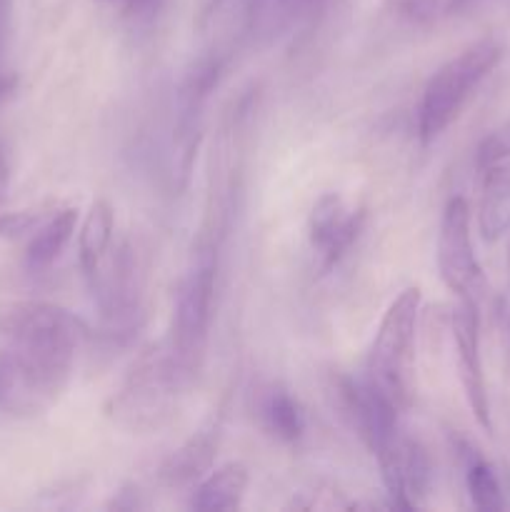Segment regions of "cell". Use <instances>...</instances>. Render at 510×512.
I'll return each instance as SVG.
<instances>
[{
  "label": "cell",
  "instance_id": "cell-1",
  "mask_svg": "<svg viewBox=\"0 0 510 512\" xmlns=\"http://www.w3.org/2000/svg\"><path fill=\"white\" fill-rule=\"evenodd\" d=\"M10 360L30 388L53 405L70 383L80 343L88 335L83 320L50 303H20L0 320Z\"/></svg>",
  "mask_w": 510,
  "mask_h": 512
},
{
  "label": "cell",
  "instance_id": "cell-2",
  "mask_svg": "<svg viewBox=\"0 0 510 512\" xmlns=\"http://www.w3.org/2000/svg\"><path fill=\"white\" fill-rule=\"evenodd\" d=\"M190 380L173 358L168 340L145 350L108 403V418L133 435L163 430L178 415Z\"/></svg>",
  "mask_w": 510,
  "mask_h": 512
},
{
  "label": "cell",
  "instance_id": "cell-3",
  "mask_svg": "<svg viewBox=\"0 0 510 512\" xmlns=\"http://www.w3.org/2000/svg\"><path fill=\"white\" fill-rule=\"evenodd\" d=\"M420 303H423L420 288H405L385 310L368 355V383L378 388L398 410H405L413 400Z\"/></svg>",
  "mask_w": 510,
  "mask_h": 512
},
{
  "label": "cell",
  "instance_id": "cell-4",
  "mask_svg": "<svg viewBox=\"0 0 510 512\" xmlns=\"http://www.w3.org/2000/svg\"><path fill=\"white\" fill-rule=\"evenodd\" d=\"M503 60V43L495 38H480L450 58L423 90L418 108V133L425 145L433 143L460 115L473 90L498 68Z\"/></svg>",
  "mask_w": 510,
  "mask_h": 512
},
{
  "label": "cell",
  "instance_id": "cell-5",
  "mask_svg": "<svg viewBox=\"0 0 510 512\" xmlns=\"http://www.w3.org/2000/svg\"><path fill=\"white\" fill-rule=\"evenodd\" d=\"M215 270L218 255L195 253V265L178 288L173 310V328H170L168 345L173 358L190 383H195L203 370L205 353H208L210 323H213V298H215Z\"/></svg>",
  "mask_w": 510,
  "mask_h": 512
},
{
  "label": "cell",
  "instance_id": "cell-6",
  "mask_svg": "<svg viewBox=\"0 0 510 512\" xmlns=\"http://www.w3.org/2000/svg\"><path fill=\"white\" fill-rule=\"evenodd\" d=\"M438 270L445 288L458 300L478 303L485 293V275L470 238V208L463 198H450L440 218Z\"/></svg>",
  "mask_w": 510,
  "mask_h": 512
},
{
  "label": "cell",
  "instance_id": "cell-7",
  "mask_svg": "<svg viewBox=\"0 0 510 512\" xmlns=\"http://www.w3.org/2000/svg\"><path fill=\"white\" fill-rule=\"evenodd\" d=\"M380 463L385 490L393 508L415 510L423 505L430 488V458L423 445L400 435V430L373 448Z\"/></svg>",
  "mask_w": 510,
  "mask_h": 512
},
{
  "label": "cell",
  "instance_id": "cell-8",
  "mask_svg": "<svg viewBox=\"0 0 510 512\" xmlns=\"http://www.w3.org/2000/svg\"><path fill=\"white\" fill-rule=\"evenodd\" d=\"M365 228V210H348L343 198L325 193L310 213V245L318 255L320 273H330Z\"/></svg>",
  "mask_w": 510,
  "mask_h": 512
},
{
  "label": "cell",
  "instance_id": "cell-9",
  "mask_svg": "<svg viewBox=\"0 0 510 512\" xmlns=\"http://www.w3.org/2000/svg\"><path fill=\"white\" fill-rule=\"evenodd\" d=\"M220 75H223V58L220 53H205L195 60L185 73L183 83L178 88V115H175V143H178L180 168L183 175H188L190 158H193V148L198 143V128L200 115H203L205 100L218 85Z\"/></svg>",
  "mask_w": 510,
  "mask_h": 512
},
{
  "label": "cell",
  "instance_id": "cell-10",
  "mask_svg": "<svg viewBox=\"0 0 510 512\" xmlns=\"http://www.w3.org/2000/svg\"><path fill=\"white\" fill-rule=\"evenodd\" d=\"M453 340L455 350H458V370L465 398H468V405L470 410H473L475 420H478L485 430H490L493 423H490L488 388H485L483 358H480L478 303L458 300V308L453 310Z\"/></svg>",
  "mask_w": 510,
  "mask_h": 512
},
{
  "label": "cell",
  "instance_id": "cell-11",
  "mask_svg": "<svg viewBox=\"0 0 510 512\" xmlns=\"http://www.w3.org/2000/svg\"><path fill=\"white\" fill-rule=\"evenodd\" d=\"M218 453V428H203L185 440L160 465V483L168 488H185L210 473Z\"/></svg>",
  "mask_w": 510,
  "mask_h": 512
},
{
  "label": "cell",
  "instance_id": "cell-12",
  "mask_svg": "<svg viewBox=\"0 0 510 512\" xmlns=\"http://www.w3.org/2000/svg\"><path fill=\"white\" fill-rule=\"evenodd\" d=\"M478 228L485 243H495L510 230V160L483 170Z\"/></svg>",
  "mask_w": 510,
  "mask_h": 512
},
{
  "label": "cell",
  "instance_id": "cell-13",
  "mask_svg": "<svg viewBox=\"0 0 510 512\" xmlns=\"http://www.w3.org/2000/svg\"><path fill=\"white\" fill-rule=\"evenodd\" d=\"M250 475L243 463H225L210 470L208 478L198 485L193 508L200 512H233L240 508L248 490Z\"/></svg>",
  "mask_w": 510,
  "mask_h": 512
},
{
  "label": "cell",
  "instance_id": "cell-14",
  "mask_svg": "<svg viewBox=\"0 0 510 512\" xmlns=\"http://www.w3.org/2000/svg\"><path fill=\"white\" fill-rule=\"evenodd\" d=\"M115 230V213L113 205L108 200L98 198L85 213L83 223H80L78 233V260L80 268L88 278H93L100 270L105 253H108L110 243H113Z\"/></svg>",
  "mask_w": 510,
  "mask_h": 512
},
{
  "label": "cell",
  "instance_id": "cell-15",
  "mask_svg": "<svg viewBox=\"0 0 510 512\" xmlns=\"http://www.w3.org/2000/svg\"><path fill=\"white\" fill-rule=\"evenodd\" d=\"M260 418L265 430L283 443H295L305 433V418L293 395L280 385H270L260 395Z\"/></svg>",
  "mask_w": 510,
  "mask_h": 512
},
{
  "label": "cell",
  "instance_id": "cell-16",
  "mask_svg": "<svg viewBox=\"0 0 510 512\" xmlns=\"http://www.w3.org/2000/svg\"><path fill=\"white\" fill-rule=\"evenodd\" d=\"M75 223H78V210L65 208L60 213H55L48 223L40 225L35 230L33 240L28 243V253H25V260H28L30 270H45L60 258V253L68 245L70 235H73Z\"/></svg>",
  "mask_w": 510,
  "mask_h": 512
},
{
  "label": "cell",
  "instance_id": "cell-17",
  "mask_svg": "<svg viewBox=\"0 0 510 512\" xmlns=\"http://www.w3.org/2000/svg\"><path fill=\"white\" fill-rule=\"evenodd\" d=\"M465 483H468L470 503L475 510L483 512H498L505 508L503 493H500V483L495 470L485 463L478 455H470L468 473H465Z\"/></svg>",
  "mask_w": 510,
  "mask_h": 512
},
{
  "label": "cell",
  "instance_id": "cell-18",
  "mask_svg": "<svg viewBox=\"0 0 510 512\" xmlns=\"http://www.w3.org/2000/svg\"><path fill=\"white\" fill-rule=\"evenodd\" d=\"M510 160V120H505L503 125H498L495 130H490L478 145V153H475V165L478 170L493 168V165L505 163Z\"/></svg>",
  "mask_w": 510,
  "mask_h": 512
},
{
  "label": "cell",
  "instance_id": "cell-19",
  "mask_svg": "<svg viewBox=\"0 0 510 512\" xmlns=\"http://www.w3.org/2000/svg\"><path fill=\"white\" fill-rule=\"evenodd\" d=\"M40 218H43V215L33 213V210L3 215V218H0V235H3V238H20V235L30 233V230L40 223Z\"/></svg>",
  "mask_w": 510,
  "mask_h": 512
},
{
  "label": "cell",
  "instance_id": "cell-20",
  "mask_svg": "<svg viewBox=\"0 0 510 512\" xmlns=\"http://www.w3.org/2000/svg\"><path fill=\"white\" fill-rule=\"evenodd\" d=\"M10 33H13V0H0V68H3Z\"/></svg>",
  "mask_w": 510,
  "mask_h": 512
},
{
  "label": "cell",
  "instance_id": "cell-21",
  "mask_svg": "<svg viewBox=\"0 0 510 512\" xmlns=\"http://www.w3.org/2000/svg\"><path fill=\"white\" fill-rule=\"evenodd\" d=\"M163 0H123V13L133 20H148L158 13Z\"/></svg>",
  "mask_w": 510,
  "mask_h": 512
},
{
  "label": "cell",
  "instance_id": "cell-22",
  "mask_svg": "<svg viewBox=\"0 0 510 512\" xmlns=\"http://www.w3.org/2000/svg\"><path fill=\"white\" fill-rule=\"evenodd\" d=\"M323 0H278V8L285 20H295L300 15H310L320 8Z\"/></svg>",
  "mask_w": 510,
  "mask_h": 512
},
{
  "label": "cell",
  "instance_id": "cell-23",
  "mask_svg": "<svg viewBox=\"0 0 510 512\" xmlns=\"http://www.w3.org/2000/svg\"><path fill=\"white\" fill-rule=\"evenodd\" d=\"M15 88H18V75L10 73V70L0 68V103H3V100H8L10 95L15 93Z\"/></svg>",
  "mask_w": 510,
  "mask_h": 512
},
{
  "label": "cell",
  "instance_id": "cell-24",
  "mask_svg": "<svg viewBox=\"0 0 510 512\" xmlns=\"http://www.w3.org/2000/svg\"><path fill=\"white\" fill-rule=\"evenodd\" d=\"M475 3H480V0H448V10L450 13H460V10H468Z\"/></svg>",
  "mask_w": 510,
  "mask_h": 512
},
{
  "label": "cell",
  "instance_id": "cell-25",
  "mask_svg": "<svg viewBox=\"0 0 510 512\" xmlns=\"http://www.w3.org/2000/svg\"><path fill=\"white\" fill-rule=\"evenodd\" d=\"M5 183H8V165H5L3 153H0V188H3Z\"/></svg>",
  "mask_w": 510,
  "mask_h": 512
},
{
  "label": "cell",
  "instance_id": "cell-26",
  "mask_svg": "<svg viewBox=\"0 0 510 512\" xmlns=\"http://www.w3.org/2000/svg\"><path fill=\"white\" fill-rule=\"evenodd\" d=\"M500 313H503V323H505V328H508V335H510V310L503 308Z\"/></svg>",
  "mask_w": 510,
  "mask_h": 512
},
{
  "label": "cell",
  "instance_id": "cell-27",
  "mask_svg": "<svg viewBox=\"0 0 510 512\" xmlns=\"http://www.w3.org/2000/svg\"><path fill=\"white\" fill-rule=\"evenodd\" d=\"M508 263H510V258H508Z\"/></svg>",
  "mask_w": 510,
  "mask_h": 512
}]
</instances>
